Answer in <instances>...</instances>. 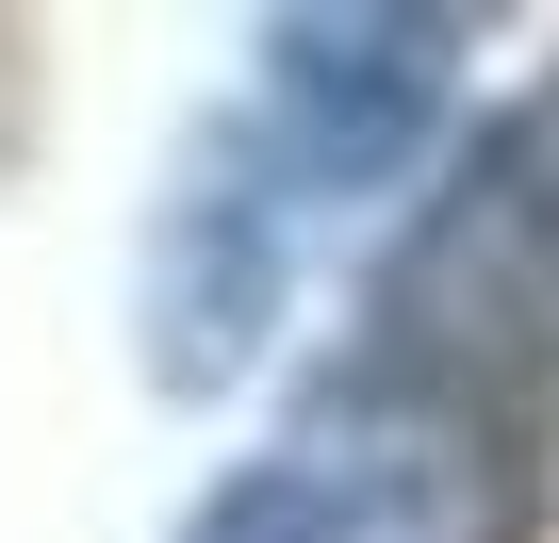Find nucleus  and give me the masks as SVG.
Instances as JSON below:
<instances>
[{"instance_id": "f257e3e1", "label": "nucleus", "mask_w": 559, "mask_h": 543, "mask_svg": "<svg viewBox=\"0 0 559 543\" xmlns=\"http://www.w3.org/2000/svg\"><path fill=\"white\" fill-rule=\"evenodd\" d=\"M379 314L428 363H559V83L477 132V165L428 198Z\"/></svg>"}, {"instance_id": "f03ea898", "label": "nucleus", "mask_w": 559, "mask_h": 543, "mask_svg": "<svg viewBox=\"0 0 559 543\" xmlns=\"http://www.w3.org/2000/svg\"><path fill=\"white\" fill-rule=\"evenodd\" d=\"M444 83H461V17H395V0L263 17V132H247V165H263L280 198L395 181V165L444 132Z\"/></svg>"}, {"instance_id": "7ed1b4c3", "label": "nucleus", "mask_w": 559, "mask_h": 543, "mask_svg": "<svg viewBox=\"0 0 559 543\" xmlns=\"http://www.w3.org/2000/svg\"><path fill=\"white\" fill-rule=\"evenodd\" d=\"M280 214H297V198H280L247 149L165 214V330H148V363H165L181 396H214V379L263 346V314H280Z\"/></svg>"}, {"instance_id": "20e7f679", "label": "nucleus", "mask_w": 559, "mask_h": 543, "mask_svg": "<svg viewBox=\"0 0 559 543\" xmlns=\"http://www.w3.org/2000/svg\"><path fill=\"white\" fill-rule=\"evenodd\" d=\"M181 543H346V510H330L297 461H247V477H230V494H214Z\"/></svg>"}]
</instances>
